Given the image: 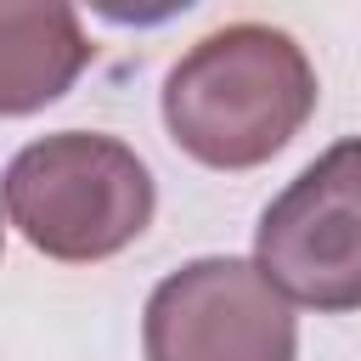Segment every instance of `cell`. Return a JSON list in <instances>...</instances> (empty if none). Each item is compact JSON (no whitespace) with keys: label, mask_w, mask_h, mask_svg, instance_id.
Segmentation results:
<instances>
[{"label":"cell","mask_w":361,"mask_h":361,"mask_svg":"<svg viewBox=\"0 0 361 361\" xmlns=\"http://www.w3.org/2000/svg\"><path fill=\"white\" fill-rule=\"evenodd\" d=\"M316 113V68L271 23H226L164 73L169 141L209 169L276 158Z\"/></svg>","instance_id":"1"},{"label":"cell","mask_w":361,"mask_h":361,"mask_svg":"<svg viewBox=\"0 0 361 361\" xmlns=\"http://www.w3.org/2000/svg\"><path fill=\"white\" fill-rule=\"evenodd\" d=\"M6 220L62 265H96L130 248L158 209L147 164L96 130H56L28 141L0 175Z\"/></svg>","instance_id":"2"},{"label":"cell","mask_w":361,"mask_h":361,"mask_svg":"<svg viewBox=\"0 0 361 361\" xmlns=\"http://www.w3.org/2000/svg\"><path fill=\"white\" fill-rule=\"evenodd\" d=\"M254 265L288 305L361 310V135L333 141L265 203Z\"/></svg>","instance_id":"3"},{"label":"cell","mask_w":361,"mask_h":361,"mask_svg":"<svg viewBox=\"0 0 361 361\" xmlns=\"http://www.w3.org/2000/svg\"><path fill=\"white\" fill-rule=\"evenodd\" d=\"M147 361H293V305L254 259L209 254L169 271L141 316Z\"/></svg>","instance_id":"4"},{"label":"cell","mask_w":361,"mask_h":361,"mask_svg":"<svg viewBox=\"0 0 361 361\" xmlns=\"http://www.w3.org/2000/svg\"><path fill=\"white\" fill-rule=\"evenodd\" d=\"M96 45L62 0H0V118L39 113L85 68Z\"/></svg>","instance_id":"5"},{"label":"cell","mask_w":361,"mask_h":361,"mask_svg":"<svg viewBox=\"0 0 361 361\" xmlns=\"http://www.w3.org/2000/svg\"><path fill=\"white\" fill-rule=\"evenodd\" d=\"M0 248H6V226H0Z\"/></svg>","instance_id":"6"}]
</instances>
